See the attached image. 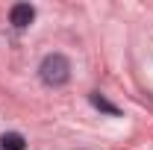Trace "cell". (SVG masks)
<instances>
[{
	"label": "cell",
	"instance_id": "1",
	"mask_svg": "<svg viewBox=\"0 0 153 150\" xmlns=\"http://www.w3.org/2000/svg\"><path fill=\"white\" fill-rule=\"evenodd\" d=\"M38 76L44 85H65L71 79V62L62 56V53H47L41 59V68H38Z\"/></svg>",
	"mask_w": 153,
	"mask_h": 150
},
{
	"label": "cell",
	"instance_id": "2",
	"mask_svg": "<svg viewBox=\"0 0 153 150\" xmlns=\"http://www.w3.org/2000/svg\"><path fill=\"white\" fill-rule=\"evenodd\" d=\"M36 18V9L30 6V3H15L12 9H9V21H12V27H18V30H27L30 24Z\"/></svg>",
	"mask_w": 153,
	"mask_h": 150
},
{
	"label": "cell",
	"instance_id": "3",
	"mask_svg": "<svg viewBox=\"0 0 153 150\" xmlns=\"http://www.w3.org/2000/svg\"><path fill=\"white\" fill-rule=\"evenodd\" d=\"M88 100H91V106H94V109H100V112L121 115V109H118V106H112V103H109V100H106V97H103L100 91H91V94H88Z\"/></svg>",
	"mask_w": 153,
	"mask_h": 150
},
{
	"label": "cell",
	"instance_id": "4",
	"mask_svg": "<svg viewBox=\"0 0 153 150\" xmlns=\"http://www.w3.org/2000/svg\"><path fill=\"white\" fill-rule=\"evenodd\" d=\"M0 147H3V150H24L27 141H24L21 132H6V135L0 138Z\"/></svg>",
	"mask_w": 153,
	"mask_h": 150
},
{
	"label": "cell",
	"instance_id": "5",
	"mask_svg": "<svg viewBox=\"0 0 153 150\" xmlns=\"http://www.w3.org/2000/svg\"><path fill=\"white\" fill-rule=\"evenodd\" d=\"M0 150H3V147H0Z\"/></svg>",
	"mask_w": 153,
	"mask_h": 150
}]
</instances>
